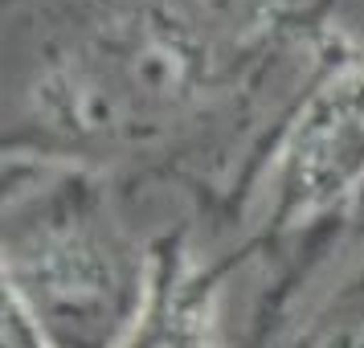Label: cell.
<instances>
[{"label":"cell","instance_id":"7a4b0ae2","mask_svg":"<svg viewBox=\"0 0 364 348\" xmlns=\"http://www.w3.org/2000/svg\"><path fill=\"white\" fill-rule=\"evenodd\" d=\"M364 160V74L340 78L303 119L291 148L287 201L315 205L360 168Z\"/></svg>","mask_w":364,"mask_h":348},{"label":"cell","instance_id":"3957f363","mask_svg":"<svg viewBox=\"0 0 364 348\" xmlns=\"http://www.w3.org/2000/svg\"><path fill=\"white\" fill-rule=\"evenodd\" d=\"M123 348H205V320L184 295H172V283H164Z\"/></svg>","mask_w":364,"mask_h":348},{"label":"cell","instance_id":"6da1fadb","mask_svg":"<svg viewBox=\"0 0 364 348\" xmlns=\"http://www.w3.org/2000/svg\"><path fill=\"white\" fill-rule=\"evenodd\" d=\"M4 299L46 348H123L148 315L144 250L99 184L46 172L4 201Z\"/></svg>","mask_w":364,"mask_h":348},{"label":"cell","instance_id":"5b68a950","mask_svg":"<svg viewBox=\"0 0 364 348\" xmlns=\"http://www.w3.org/2000/svg\"><path fill=\"white\" fill-rule=\"evenodd\" d=\"M0 312H4V324H0V344H4V348H46V340L33 332V324L17 312V303H9V299H4V307H0Z\"/></svg>","mask_w":364,"mask_h":348},{"label":"cell","instance_id":"277c9868","mask_svg":"<svg viewBox=\"0 0 364 348\" xmlns=\"http://www.w3.org/2000/svg\"><path fill=\"white\" fill-rule=\"evenodd\" d=\"M295 348H364V270L303 328Z\"/></svg>","mask_w":364,"mask_h":348}]
</instances>
